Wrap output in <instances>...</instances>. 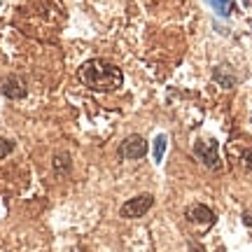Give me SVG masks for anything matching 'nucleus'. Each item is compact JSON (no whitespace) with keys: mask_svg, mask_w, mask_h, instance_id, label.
I'll use <instances>...</instances> for the list:
<instances>
[{"mask_svg":"<svg viewBox=\"0 0 252 252\" xmlns=\"http://www.w3.org/2000/svg\"><path fill=\"white\" fill-rule=\"evenodd\" d=\"M117 154L122 157V159H126V161L143 159L145 154H147V140H145L143 135H138V133L128 135V138H124V140H122Z\"/></svg>","mask_w":252,"mask_h":252,"instance_id":"2","label":"nucleus"},{"mask_svg":"<svg viewBox=\"0 0 252 252\" xmlns=\"http://www.w3.org/2000/svg\"><path fill=\"white\" fill-rule=\"evenodd\" d=\"M12 150H14V143L7 140V138H0V159H5L7 154H12Z\"/></svg>","mask_w":252,"mask_h":252,"instance_id":"10","label":"nucleus"},{"mask_svg":"<svg viewBox=\"0 0 252 252\" xmlns=\"http://www.w3.org/2000/svg\"><path fill=\"white\" fill-rule=\"evenodd\" d=\"M0 89H2V94H5L7 98H24V96H26V84L19 80L17 75H9L7 80L2 82Z\"/></svg>","mask_w":252,"mask_h":252,"instance_id":"5","label":"nucleus"},{"mask_svg":"<svg viewBox=\"0 0 252 252\" xmlns=\"http://www.w3.org/2000/svg\"><path fill=\"white\" fill-rule=\"evenodd\" d=\"M187 217L191 222H201V224H213L215 222V213L208 206H191L187 210Z\"/></svg>","mask_w":252,"mask_h":252,"instance_id":"6","label":"nucleus"},{"mask_svg":"<svg viewBox=\"0 0 252 252\" xmlns=\"http://www.w3.org/2000/svg\"><path fill=\"white\" fill-rule=\"evenodd\" d=\"M152 206H154L152 194H138V196L128 198L124 206L119 208V215L126 217V220H135V217H143Z\"/></svg>","mask_w":252,"mask_h":252,"instance_id":"3","label":"nucleus"},{"mask_svg":"<svg viewBox=\"0 0 252 252\" xmlns=\"http://www.w3.org/2000/svg\"><path fill=\"white\" fill-rule=\"evenodd\" d=\"M54 168L59 173H61V168L63 171H70V157H68V154H56L54 157Z\"/></svg>","mask_w":252,"mask_h":252,"instance_id":"9","label":"nucleus"},{"mask_svg":"<svg viewBox=\"0 0 252 252\" xmlns=\"http://www.w3.org/2000/svg\"><path fill=\"white\" fill-rule=\"evenodd\" d=\"M213 7L217 9V14H222V17H229V9L234 5V0H208Z\"/></svg>","mask_w":252,"mask_h":252,"instance_id":"8","label":"nucleus"},{"mask_svg":"<svg viewBox=\"0 0 252 252\" xmlns=\"http://www.w3.org/2000/svg\"><path fill=\"white\" fill-rule=\"evenodd\" d=\"M80 82L91 91H115L124 84V72L105 59H89L77 70Z\"/></svg>","mask_w":252,"mask_h":252,"instance_id":"1","label":"nucleus"},{"mask_svg":"<svg viewBox=\"0 0 252 252\" xmlns=\"http://www.w3.org/2000/svg\"><path fill=\"white\" fill-rule=\"evenodd\" d=\"M194 152H196V157L206 163L208 168H213V171L220 168V154H217V143L215 140H203V143H196Z\"/></svg>","mask_w":252,"mask_h":252,"instance_id":"4","label":"nucleus"},{"mask_svg":"<svg viewBox=\"0 0 252 252\" xmlns=\"http://www.w3.org/2000/svg\"><path fill=\"white\" fill-rule=\"evenodd\" d=\"M163 152H166V135H157L154 140V161L157 163H161Z\"/></svg>","mask_w":252,"mask_h":252,"instance_id":"7","label":"nucleus"}]
</instances>
